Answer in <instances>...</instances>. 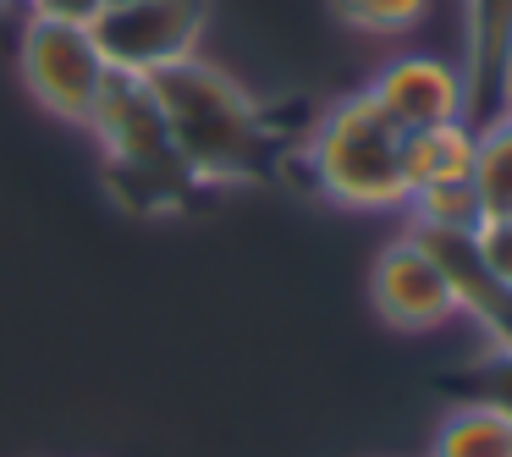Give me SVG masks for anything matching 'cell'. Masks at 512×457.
<instances>
[{
    "label": "cell",
    "mask_w": 512,
    "mask_h": 457,
    "mask_svg": "<svg viewBox=\"0 0 512 457\" xmlns=\"http://www.w3.org/2000/svg\"><path fill=\"white\" fill-rule=\"evenodd\" d=\"M149 89H155V105L166 116L171 155L193 182L254 177L259 149H265V122H259V105L221 67L193 56L155 72Z\"/></svg>",
    "instance_id": "obj_1"
},
{
    "label": "cell",
    "mask_w": 512,
    "mask_h": 457,
    "mask_svg": "<svg viewBox=\"0 0 512 457\" xmlns=\"http://www.w3.org/2000/svg\"><path fill=\"white\" fill-rule=\"evenodd\" d=\"M309 177L336 210L353 215H402L408 177H402V127L369 100L364 89L325 105L309 144Z\"/></svg>",
    "instance_id": "obj_2"
},
{
    "label": "cell",
    "mask_w": 512,
    "mask_h": 457,
    "mask_svg": "<svg viewBox=\"0 0 512 457\" xmlns=\"http://www.w3.org/2000/svg\"><path fill=\"white\" fill-rule=\"evenodd\" d=\"M17 78L50 122L89 127V111L100 100L111 67H105L89 23H61V17L28 12L23 34H17Z\"/></svg>",
    "instance_id": "obj_3"
},
{
    "label": "cell",
    "mask_w": 512,
    "mask_h": 457,
    "mask_svg": "<svg viewBox=\"0 0 512 457\" xmlns=\"http://www.w3.org/2000/svg\"><path fill=\"white\" fill-rule=\"evenodd\" d=\"M204 23H210L204 0H122V6L94 12L89 34L111 72L155 78V72L199 56Z\"/></svg>",
    "instance_id": "obj_4"
},
{
    "label": "cell",
    "mask_w": 512,
    "mask_h": 457,
    "mask_svg": "<svg viewBox=\"0 0 512 457\" xmlns=\"http://www.w3.org/2000/svg\"><path fill=\"white\" fill-rule=\"evenodd\" d=\"M369 309L397 336H430L463 314L452 276H446V265L419 232L391 237L375 254V265H369Z\"/></svg>",
    "instance_id": "obj_5"
},
{
    "label": "cell",
    "mask_w": 512,
    "mask_h": 457,
    "mask_svg": "<svg viewBox=\"0 0 512 457\" xmlns=\"http://www.w3.org/2000/svg\"><path fill=\"white\" fill-rule=\"evenodd\" d=\"M83 133H94V144L105 149V160H111L116 171H127V177H166V171H182L177 155H171L166 116H160V105H155L149 78H122V72H111Z\"/></svg>",
    "instance_id": "obj_6"
},
{
    "label": "cell",
    "mask_w": 512,
    "mask_h": 457,
    "mask_svg": "<svg viewBox=\"0 0 512 457\" xmlns=\"http://www.w3.org/2000/svg\"><path fill=\"white\" fill-rule=\"evenodd\" d=\"M468 72L457 67L452 56H435V50H397L391 61H380L375 78L364 83V94L402 127H435L452 122V116H468Z\"/></svg>",
    "instance_id": "obj_7"
},
{
    "label": "cell",
    "mask_w": 512,
    "mask_h": 457,
    "mask_svg": "<svg viewBox=\"0 0 512 457\" xmlns=\"http://www.w3.org/2000/svg\"><path fill=\"white\" fill-rule=\"evenodd\" d=\"M479 149L474 116H452L435 127H413L402 133V177L408 188H441V182H468Z\"/></svg>",
    "instance_id": "obj_8"
},
{
    "label": "cell",
    "mask_w": 512,
    "mask_h": 457,
    "mask_svg": "<svg viewBox=\"0 0 512 457\" xmlns=\"http://www.w3.org/2000/svg\"><path fill=\"white\" fill-rule=\"evenodd\" d=\"M424 457H512V413L490 408V402H457L441 413Z\"/></svg>",
    "instance_id": "obj_9"
},
{
    "label": "cell",
    "mask_w": 512,
    "mask_h": 457,
    "mask_svg": "<svg viewBox=\"0 0 512 457\" xmlns=\"http://www.w3.org/2000/svg\"><path fill=\"white\" fill-rule=\"evenodd\" d=\"M402 221L419 237H468L479 226V199L468 182H441V188H413L402 204Z\"/></svg>",
    "instance_id": "obj_10"
},
{
    "label": "cell",
    "mask_w": 512,
    "mask_h": 457,
    "mask_svg": "<svg viewBox=\"0 0 512 457\" xmlns=\"http://www.w3.org/2000/svg\"><path fill=\"white\" fill-rule=\"evenodd\" d=\"M468 188L479 199V215H512V116L479 127V149H474V171Z\"/></svg>",
    "instance_id": "obj_11"
},
{
    "label": "cell",
    "mask_w": 512,
    "mask_h": 457,
    "mask_svg": "<svg viewBox=\"0 0 512 457\" xmlns=\"http://www.w3.org/2000/svg\"><path fill=\"white\" fill-rule=\"evenodd\" d=\"M331 12L364 39H408L430 23L435 0H331Z\"/></svg>",
    "instance_id": "obj_12"
},
{
    "label": "cell",
    "mask_w": 512,
    "mask_h": 457,
    "mask_svg": "<svg viewBox=\"0 0 512 457\" xmlns=\"http://www.w3.org/2000/svg\"><path fill=\"white\" fill-rule=\"evenodd\" d=\"M468 248H474L479 270L512 298V215H501V221L496 215H479V226L468 232Z\"/></svg>",
    "instance_id": "obj_13"
},
{
    "label": "cell",
    "mask_w": 512,
    "mask_h": 457,
    "mask_svg": "<svg viewBox=\"0 0 512 457\" xmlns=\"http://www.w3.org/2000/svg\"><path fill=\"white\" fill-rule=\"evenodd\" d=\"M479 402L512 413V353H496V364L485 369V397H479Z\"/></svg>",
    "instance_id": "obj_14"
},
{
    "label": "cell",
    "mask_w": 512,
    "mask_h": 457,
    "mask_svg": "<svg viewBox=\"0 0 512 457\" xmlns=\"http://www.w3.org/2000/svg\"><path fill=\"white\" fill-rule=\"evenodd\" d=\"M100 6H105V0H34L39 17H61V23H94Z\"/></svg>",
    "instance_id": "obj_15"
},
{
    "label": "cell",
    "mask_w": 512,
    "mask_h": 457,
    "mask_svg": "<svg viewBox=\"0 0 512 457\" xmlns=\"http://www.w3.org/2000/svg\"><path fill=\"white\" fill-rule=\"evenodd\" d=\"M0 12H34V0H0Z\"/></svg>",
    "instance_id": "obj_16"
},
{
    "label": "cell",
    "mask_w": 512,
    "mask_h": 457,
    "mask_svg": "<svg viewBox=\"0 0 512 457\" xmlns=\"http://www.w3.org/2000/svg\"><path fill=\"white\" fill-rule=\"evenodd\" d=\"M501 116H512V78H507V105H501Z\"/></svg>",
    "instance_id": "obj_17"
},
{
    "label": "cell",
    "mask_w": 512,
    "mask_h": 457,
    "mask_svg": "<svg viewBox=\"0 0 512 457\" xmlns=\"http://www.w3.org/2000/svg\"><path fill=\"white\" fill-rule=\"evenodd\" d=\"M105 6H122V0H105Z\"/></svg>",
    "instance_id": "obj_18"
}]
</instances>
